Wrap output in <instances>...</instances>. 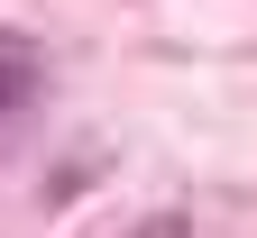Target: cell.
<instances>
[{"label": "cell", "instance_id": "obj_1", "mask_svg": "<svg viewBox=\"0 0 257 238\" xmlns=\"http://www.w3.org/2000/svg\"><path fill=\"white\" fill-rule=\"evenodd\" d=\"M37 92H46V55L28 46V37H10V28H0V128H10Z\"/></svg>", "mask_w": 257, "mask_h": 238}]
</instances>
